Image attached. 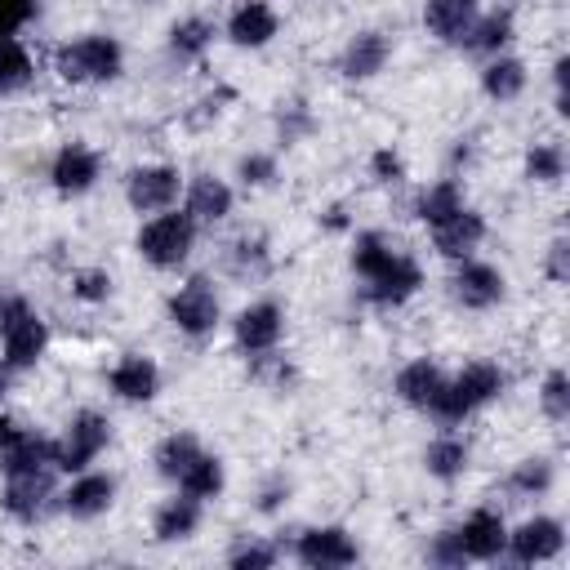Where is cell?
<instances>
[{
	"label": "cell",
	"mask_w": 570,
	"mask_h": 570,
	"mask_svg": "<svg viewBox=\"0 0 570 570\" xmlns=\"http://www.w3.org/2000/svg\"><path fill=\"white\" fill-rule=\"evenodd\" d=\"M4 383H9V374H4V365H0V392H4Z\"/></svg>",
	"instance_id": "cell-46"
},
{
	"label": "cell",
	"mask_w": 570,
	"mask_h": 570,
	"mask_svg": "<svg viewBox=\"0 0 570 570\" xmlns=\"http://www.w3.org/2000/svg\"><path fill=\"white\" fill-rule=\"evenodd\" d=\"M481 89H485L490 98L508 102V98H517V94L525 89V67H521L517 58H494V62L481 71Z\"/></svg>",
	"instance_id": "cell-29"
},
{
	"label": "cell",
	"mask_w": 570,
	"mask_h": 570,
	"mask_svg": "<svg viewBox=\"0 0 570 570\" xmlns=\"http://www.w3.org/2000/svg\"><path fill=\"white\" fill-rule=\"evenodd\" d=\"M450 285H454V298L463 307H472V312H485V307H494L503 298V276L490 263H463Z\"/></svg>",
	"instance_id": "cell-16"
},
{
	"label": "cell",
	"mask_w": 570,
	"mask_h": 570,
	"mask_svg": "<svg viewBox=\"0 0 570 570\" xmlns=\"http://www.w3.org/2000/svg\"><path fill=\"white\" fill-rule=\"evenodd\" d=\"M423 22L436 40L445 45H459L468 36V27L476 22V0H428L423 9Z\"/></svg>",
	"instance_id": "cell-20"
},
{
	"label": "cell",
	"mask_w": 570,
	"mask_h": 570,
	"mask_svg": "<svg viewBox=\"0 0 570 570\" xmlns=\"http://www.w3.org/2000/svg\"><path fill=\"white\" fill-rule=\"evenodd\" d=\"M187 214H191L196 223H218V218H227V214H232V187H227L223 178L200 174V178L187 187Z\"/></svg>",
	"instance_id": "cell-23"
},
{
	"label": "cell",
	"mask_w": 570,
	"mask_h": 570,
	"mask_svg": "<svg viewBox=\"0 0 570 570\" xmlns=\"http://www.w3.org/2000/svg\"><path fill=\"white\" fill-rule=\"evenodd\" d=\"M432 561H441V566H459L463 561V552H459V543H454V530H445L436 543H432V552H428Z\"/></svg>",
	"instance_id": "cell-42"
},
{
	"label": "cell",
	"mask_w": 570,
	"mask_h": 570,
	"mask_svg": "<svg viewBox=\"0 0 570 570\" xmlns=\"http://www.w3.org/2000/svg\"><path fill=\"white\" fill-rule=\"evenodd\" d=\"M423 463H428V472H432V476H441V481H454V476L468 468V445H463L459 436H436V441L428 445Z\"/></svg>",
	"instance_id": "cell-31"
},
{
	"label": "cell",
	"mask_w": 570,
	"mask_h": 570,
	"mask_svg": "<svg viewBox=\"0 0 570 570\" xmlns=\"http://www.w3.org/2000/svg\"><path fill=\"white\" fill-rule=\"evenodd\" d=\"M272 174H276L272 156H245V160H240V178H245V183H267Z\"/></svg>",
	"instance_id": "cell-41"
},
{
	"label": "cell",
	"mask_w": 570,
	"mask_h": 570,
	"mask_svg": "<svg viewBox=\"0 0 570 570\" xmlns=\"http://www.w3.org/2000/svg\"><path fill=\"white\" fill-rule=\"evenodd\" d=\"M196 454H200V441H196L191 432H174V436H165V441L156 445V468H160V476L178 481Z\"/></svg>",
	"instance_id": "cell-30"
},
{
	"label": "cell",
	"mask_w": 570,
	"mask_h": 570,
	"mask_svg": "<svg viewBox=\"0 0 570 570\" xmlns=\"http://www.w3.org/2000/svg\"><path fill=\"white\" fill-rule=\"evenodd\" d=\"M419 285H423L419 263L405 258V254H392V258L370 276V289H365V294H370L374 303H383V307H396V303H405Z\"/></svg>",
	"instance_id": "cell-12"
},
{
	"label": "cell",
	"mask_w": 570,
	"mask_h": 570,
	"mask_svg": "<svg viewBox=\"0 0 570 570\" xmlns=\"http://www.w3.org/2000/svg\"><path fill=\"white\" fill-rule=\"evenodd\" d=\"M98 156L89 151V147H80V142H67L58 156H53V169H49V178H53V187L62 191V196H80V191H89L94 183H98Z\"/></svg>",
	"instance_id": "cell-14"
},
{
	"label": "cell",
	"mask_w": 570,
	"mask_h": 570,
	"mask_svg": "<svg viewBox=\"0 0 570 570\" xmlns=\"http://www.w3.org/2000/svg\"><path fill=\"white\" fill-rule=\"evenodd\" d=\"M281 330H285V316H281L276 303H254V307H245L236 316V343L245 352H254V356L258 352H272L276 338H281Z\"/></svg>",
	"instance_id": "cell-17"
},
{
	"label": "cell",
	"mask_w": 570,
	"mask_h": 570,
	"mask_svg": "<svg viewBox=\"0 0 570 570\" xmlns=\"http://www.w3.org/2000/svg\"><path fill=\"white\" fill-rule=\"evenodd\" d=\"M71 294L85 298V303H98V298L111 294V276H107V272H80L76 285H71Z\"/></svg>",
	"instance_id": "cell-39"
},
{
	"label": "cell",
	"mask_w": 570,
	"mask_h": 570,
	"mask_svg": "<svg viewBox=\"0 0 570 570\" xmlns=\"http://www.w3.org/2000/svg\"><path fill=\"white\" fill-rule=\"evenodd\" d=\"M298 561L312 566V570H334V566H352L356 561V543L343 525H321V530H307L298 534Z\"/></svg>",
	"instance_id": "cell-10"
},
{
	"label": "cell",
	"mask_w": 570,
	"mask_h": 570,
	"mask_svg": "<svg viewBox=\"0 0 570 570\" xmlns=\"http://www.w3.org/2000/svg\"><path fill=\"white\" fill-rule=\"evenodd\" d=\"M392 254H396V249H392V245H387L379 232H361V236H356V249H352V267H356V272L370 281V276H374V272H379V267H383Z\"/></svg>",
	"instance_id": "cell-35"
},
{
	"label": "cell",
	"mask_w": 570,
	"mask_h": 570,
	"mask_svg": "<svg viewBox=\"0 0 570 570\" xmlns=\"http://www.w3.org/2000/svg\"><path fill=\"white\" fill-rule=\"evenodd\" d=\"M454 209H463V191H459V183H454V178L432 183V187L414 200V214H419L428 227H436V223H441V218H450Z\"/></svg>",
	"instance_id": "cell-27"
},
{
	"label": "cell",
	"mask_w": 570,
	"mask_h": 570,
	"mask_svg": "<svg viewBox=\"0 0 570 570\" xmlns=\"http://www.w3.org/2000/svg\"><path fill=\"white\" fill-rule=\"evenodd\" d=\"M111 494H116L111 476H102V472H85V476L62 494V508H67L71 517L89 521V517H98V512H107V508H111Z\"/></svg>",
	"instance_id": "cell-22"
},
{
	"label": "cell",
	"mask_w": 570,
	"mask_h": 570,
	"mask_svg": "<svg viewBox=\"0 0 570 570\" xmlns=\"http://www.w3.org/2000/svg\"><path fill=\"white\" fill-rule=\"evenodd\" d=\"M107 387H111L120 401H151V396L160 392V370H156L151 356L129 352V356H120V361L111 365Z\"/></svg>",
	"instance_id": "cell-13"
},
{
	"label": "cell",
	"mask_w": 570,
	"mask_h": 570,
	"mask_svg": "<svg viewBox=\"0 0 570 570\" xmlns=\"http://www.w3.org/2000/svg\"><path fill=\"white\" fill-rule=\"evenodd\" d=\"M441 387H445V374H441V365H432V361H410V365L396 374V392H401V401L414 405V410H432L436 396H441Z\"/></svg>",
	"instance_id": "cell-21"
},
{
	"label": "cell",
	"mask_w": 570,
	"mask_h": 570,
	"mask_svg": "<svg viewBox=\"0 0 570 570\" xmlns=\"http://www.w3.org/2000/svg\"><path fill=\"white\" fill-rule=\"evenodd\" d=\"M196 525H200V499H191V494L169 499V503H160V512H156V539H165V543L196 534Z\"/></svg>",
	"instance_id": "cell-26"
},
{
	"label": "cell",
	"mask_w": 570,
	"mask_h": 570,
	"mask_svg": "<svg viewBox=\"0 0 570 570\" xmlns=\"http://www.w3.org/2000/svg\"><path fill=\"white\" fill-rule=\"evenodd\" d=\"M508 40H512V9H494V13L476 18L459 45L472 49V53H499Z\"/></svg>",
	"instance_id": "cell-24"
},
{
	"label": "cell",
	"mask_w": 570,
	"mask_h": 570,
	"mask_svg": "<svg viewBox=\"0 0 570 570\" xmlns=\"http://www.w3.org/2000/svg\"><path fill=\"white\" fill-rule=\"evenodd\" d=\"M454 543H459V552L472 557V561H494V557L503 552V543H508V525H503L499 512L476 508V512L454 530Z\"/></svg>",
	"instance_id": "cell-11"
},
{
	"label": "cell",
	"mask_w": 570,
	"mask_h": 570,
	"mask_svg": "<svg viewBox=\"0 0 570 570\" xmlns=\"http://www.w3.org/2000/svg\"><path fill=\"white\" fill-rule=\"evenodd\" d=\"M370 165H374V174H379V183H396V178L405 174V169H401V160H396L392 151H374V160H370Z\"/></svg>",
	"instance_id": "cell-43"
},
{
	"label": "cell",
	"mask_w": 570,
	"mask_h": 570,
	"mask_svg": "<svg viewBox=\"0 0 570 570\" xmlns=\"http://www.w3.org/2000/svg\"><path fill=\"white\" fill-rule=\"evenodd\" d=\"M499 387H503V374H499L494 365H481V361H476V365H468L463 374L445 379V387H441L432 414H436L441 423H459V419L476 414L481 405H490V401L499 396Z\"/></svg>",
	"instance_id": "cell-2"
},
{
	"label": "cell",
	"mask_w": 570,
	"mask_h": 570,
	"mask_svg": "<svg viewBox=\"0 0 570 570\" xmlns=\"http://www.w3.org/2000/svg\"><path fill=\"white\" fill-rule=\"evenodd\" d=\"M13 432H18V428H13V423H9V419H4V414H0V450H4V445H9V441H13Z\"/></svg>",
	"instance_id": "cell-45"
},
{
	"label": "cell",
	"mask_w": 570,
	"mask_h": 570,
	"mask_svg": "<svg viewBox=\"0 0 570 570\" xmlns=\"http://www.w3.org/2000/svg\"><path fill=\"white\" fill-rule=\"evenodd\" d=\"M0 343H4V370H27L40 361L45 343H49V330L45 321L18 298V294H4L0 298Z\"/></svg>",
	"instance_id": "cell-1"
},
{
	"label": "cell",
	"mask_w": 570,
	"mask_h": 570,
	"mask_svg": "<svg viewBox=\"0 0 570 570\" xmlns=\"http://www.w3.org/2000/svg\"><path fill=\"white\" fill-rule=\"evenodd\" d=\"M525 174L534 183H557L566 174V151L557 142H534L530 156H525Z\"/></svg>",
	"instance_id": "cell-34"
},
{
	"label": "cell",
	"mask_w": 570,
	"mask_h": 570,
	"mask_svg": "<svg viewBox=\"0 0 570 570\" xmlns=\"http://www.w3.org/2000/svg\"><path fill=\"white\" fill-rule=\"evenodd\" d=\"M543 414L557 419V423L570 414V392H566V374L561 370H552L548 383H543Z\"/></svg>",
	"instance_id": "cell-37"
},
{
	"label": "cell",
	"mask_w": 570,
	"mask_h": 570,
	"mask_svg": "<svg viewBox=\"0 0 570 570\" xmlns=\"http://www.w3.org/2000/svg\"><path fill=\"white\" fill-rule=\"evenodd\" d=\"M481 236H485V218L476 214V209H454L450 218H441L436 227H432V240H436V249L445 254V258H468L476 245H481Z\"/></svg>",
	"instance_id": "cell-15"
},
{
	"label": "cell",
	"mask_w": 570,
	"mask_h": 570,
	"mask_svg": "<svg viewBox=\"0 0 570 570\" xmlns=\"http://www.w3.org/2000/svg\"><path fill=\"white\" fill-rule=\"evenodd\" d=\"M566 240H552V254H548V276L552 281H566Z\"/></svg>",
	"instance_id": "cell-44"
},
{
	"label": "cell",
	"mask_w": 570,
	"mask_h": 570,
	"mask_svg": "<svg viewBox=\"0 0 570 570\" xmlns=\"http://www.w3.org/2000/svg\"><path fill=\"white\" fill-rule=\"evenodd\" d=\"M31 53L13 40V36H4L0 40V94H13V89H22L27 80H31Z\"/></svg>",
	"instance_id": "cell-32"
},
{
	"label": "cell",
	"mask_w": 570,
	"mask_h": 570,
	"mask_svg": "<svg viewBox=\"0 0 570 570\" xmlns=\"http://www.w3.org/2000/svg\"><path fill=\"white\" fill-rule=\"evenodd\" d=\"M31 13H36V0H0V40L13 36Z\"/></svg>",
	"instance_id": "cell-40"
},
{
	"label": "cell",
	"mask_w": 570,
	"mask_h": 570,
	"mask_svg": "<svg viewBox=\"0 0 570 570\" xmlns=\"http://www.w3.org/2000/svg\"><path fill=\"white\" fill-rule=\"evenodd\" d=\"M191 240H196V218L187 209L183 214H156L138 232V254L151 267H178L191 254Z\"/></svg>",
	"instance_id": "cell-4"
},
{
	"label": "cell",
	"mask_w": 570,
	"mask_h": 570,
	"mask_svg": "<svg viewBox=\"0 0 570 570\" xmlns=\"http://www.w3.org/2000/svg\"><path fill=\"white\" fill-rule=\"evenodd\" d=\"M53 499V468L4 472V512L18 521H36Z\"/></svg>",
	"instance_id": "cell-6"
},
{
	"label": "cell",
	"mask_w": 570,
	"mask_h": 570,
	"mask_svg": "<svg viewBox=\"0 0 570 570\" xmlns=\"http://www.w3.org/2000/svg\"><path fill=\"white\" fill-rule=\"evenodd\" d=\"M232 566H236V570H267V566H276V548H267V543H245V548L232 552Z\"/></svg>",
	"instance_id": "cell-38"
},
{
	"label": "cell",
	"mask_w": 570,
	"mask_h": 570,
	"mask_svg": "<svg viewBox=\"0 0 570 570\" xmlns=\"http://www.w3.org/2000/svg\"><path fill=\"white\" fill-rule=\"evenodd\" d=\"M383 62H387V40H383L379 31H361V36L347 45V53H343V76L365 80V76L383 71Z\"/></svg>",
	"instance_id": "cell-25"
},
{
	"label": "cell",
	"mask_w": 570,
	"mask_h": 570,
	"mask_svg": "<svg viewBox=\"0 0 570 570\" xmlns=\"http://www.w3.org/2000/svg\"><path fill=\"white\" fill-rule=\"evenodd\" d=\"M178 196V174L169 165H142L125 178V200L138 209V214H156V209H169Z\"/></svg>",
	"instance_id": "cell-9"
},
{
	"label": "cell",
	"mask_w": 570,
	"mask_h": 570,
	"mask_svg": "<svg viewBox=\"0 0 570 570\" xmlns=\"http://www.w3.org/2000/svg\"><path fill=\"white\" fill-rule=\"evenodd\" d=\"M552 485V463L548 459H525L517 472H512V490L517 494H543Z\"/></svg>",
	"instance_id": "cell-36"
},
{
	"label": "cell",
	"mask_w": 570,
	"mask_h": 570,
	"mask_svg": "<svg viewBox=\"0 0 570 570\" xmlns=\"http://www.w3.org/2000/svg\"><path fill=\"white\" fill-rule=\"evenodd\" d=\"M209 40H214V27H209L205 18H183V22H174V31H169V49H174L178 58H200V53L209 49Z\"/></svg>",
	"instance_id": "cell-33"
},
{
	"label": "cell",
	"mask_w": 570,
	"mask_h": 570,
	"mask_svg": "<svg viewBox=\"0 0 570 570\" xmlns=\"http://www.w3.org/2000/svg\"><path fill=\"white\" fill-rule=\"evenodd\" d=\"M227 36H232L240 49L267 45V40L276 36V13H272V4H267V0H245V4H236L232 18H227Z\"/></svg>",
	"instance_id": "cell-18"
},
{
	"label": "cell",
	"mask_w": 570,
	"mask_h": 570,
	"mask_svg": "<svg viewBox=\"0 0 570 570\" xmlns=\"http://www.w3.org/2000/svg\"><path fill=\"white\" fill-rule=\"evenodd\" d=\"M107 445V419L98 410H80L67 428V441L58 445V468L67 472H85Z\"/></svg>",
	"instance_id": "cell-7"
},
{
	"label": "cell",
	"mask_w": 570,
	"mask_h": 570,
	"mask_svg": "<svg viewBox=\"0 0 570 570\" xmlns=\"http://www.w3.org/2000/svg\"><path fill=\"white\" fill-rule=\"evenodd\" d=\"M125 53L111 36H80L71 45L58 49V76L71 85H94V80H111L120 71Z\"/></svg>",
	"instance_id": "cell-3"
},
{
	"label": "cell",
	"mask_w": 570,
	"mask_h": 570,
	"mask_svg": "<svg viewBox=\"0 0 570 570\" xmlns=\"http://www.w3.org/2000/svg\"><path fill=\"white\" fill-rule=\"evenodd\" d=\"M169 321H174L183 334H191V338H205V334L218 325V298H214V289H209L205 276H191V281L169 298Z\"/></svg>",
	"instance_id": "cell-5"
},
{
	"label": "cell",
	"mask_w": 570,
	"mask_h": 570,
	"mask_svg": "<svg viewBox=\"0 0 570 570\" xmlns=\"http://www.w3.org/2000/svg\"><path fill=\"white\" fill-rule=\"evenodd\" d=\"M561 543H566L561 521L534 517V521H525V525H517V530L508 534L503 552H508L517 566H539V561H552V557L561 552Z\"/></svg>",
	"instance_id": "cell-8"
},
{
	"label": "cell",
	"mask_w": 570,
	"mask_h": 570,
	"mask_svg": "<svg viewBox=\"0 0 570 570\" xmlns=\"http://www.w3.org/2000/svg\"><path fill=\"white\" fill-rule=\"evenodd\" d=\"M4 472H27V468H58V441L36 436V432H13V441L0 450Z\"/></svg>",
	"instance_id": "cell-19"
},
{
	"label": "cell",
	"mask_w": 570,
	"mask_h": 570,
	"mask_svg": "<svg viewBox=\"0 0 570 570\" xmlns=\"http://www.w3.org/2000/svg\"><path fill=\"white\" fill-rule=\"evenodd\" d=\"M178 485H183V494H191V499H214V494L223 490V463L200 450V454L187 463V472L178 476Z\"/></svg>",
	"instance_id": "cell-28"
}]
</instances>
